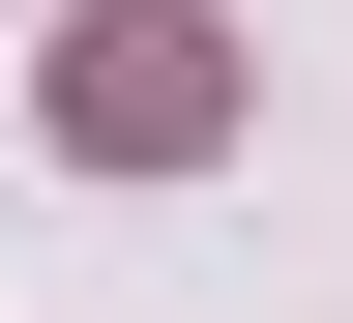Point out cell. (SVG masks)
<instances>
[{
	"mask_svg": "<svg viewBox=\"0 0 353 323\" xmlns=\"http://www.w3.org/2000/svg\"><path fill=\"white\" fill-rule=\"evenodd\" d=\"M206 118H236V30H206V0H88V30H59V147L176 176Z\"/></svg>",
	"mask_w": 353,
	"mask_h": 323,
	"instance_id": "1",
	"label": "cell"
}]
</instances>
